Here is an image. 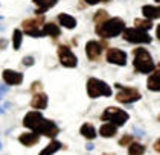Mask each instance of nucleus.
<instances>
[{
    "label": "nucleus",
    "instance_id": "f257e3e1",
    "mask_svg": "<svg viewBox=\"0 0 160 155\" xmlns=\"http://www.w3.org/2000/svg\"><path fill=\"white\" fill-rule=\"evenodd\" d=\"M123 29H125V22L122 18H119V17H108L105 22L96 24L95 32L102 40H110V38L121 35L123 32Z\"/></svg>",
    "mask_w": 160,
    "mask_h": 155
},
{
    "label": "nucleus",
    "instance_id": "f03ea898",
    "mask_svg": "<svg viewBox=\"0 0 160 155\" xmlns=\"http://www.w3.org/2000/svg\"><path fill=\"white\" fill-rule=\"evenodd\" d=\"M133 67H134L136 73H142V75H148L152 73L156 69V64L152 61L151 53L147 49L137 47L133 50Z\"/></svg>",
    "mask_w": 160,
    "mask_h": 155
},
{
    "label": "nucleus",
    "instance_id": "7ed1b4c3",
    "mask_svg": "<svg viewBox=\"0 0 160 155\" xmlns=\"http://www.w3.org/2000/svg\"><path fill=\"white\" fill-rule=\"evenodd\" d=\"M123 40L127 43H133V44H149L152 41V36L148 34V31L140 29V27H125L122 32Z\"/></svg>",
    "mask_w": 160,
    "mask_h": 155
},
{
    "label": "nucleus",
    "instance_id": "20e7f679",
    "mask_svg": "<svg viewBox=\"0 0 160 155\" xmlns=\"http://www.w3.org/2000/svg\"><path fill=\"white\" fill-rule=\"evenodd\" d=\"M130 119V114L127 111H123L118 107H108L104 109V113L101 114V120L102 122H111L114 123L118 128L123 126Z\"/></svg>",
    "mask_w": 160,
    "mask_h": 155
},
{
    "label": "nucleus",
    "instance_id": "39448f33",
    "mask_svg": "<svg viewBox=\"0 0 160 155\" xmlns=\"http://www.w3.org/2000/svg\"><path fill=\"white\" fill-rule=\"evenodd\" d=\"M114 87H116V90H118V93H116V100L118 102H121V104H127V105H130V104H134L137 100H140L142 99V94H140V91L134 88V87H125L122 84H114Z\"/></svg>",
    "mask_w": 160,
    "mask_h": 155
},
{
    "label": "nucleus",
    "instance_id": "423d86ee",
    "mask_svg": "<svg viewBox=\"0 0 160 155\" xmlns=\"http://www.w3.org/2000/svg\"><path fill=\"white\" fill-rule=\"evenodd\" d=\"M111 88L110 85L104 81H101L98 78H88L87 81V94L92 99H98L101 96H111Z\"/></svg>",
    "mask_w": 160,
    "mask_h": 155
},
{
    "label": "nucleus",
    "instance_id": "0eeeda50",
    "mask_svg": "<svg viewBox=\"0 0 160 155\" xmlns=\"http://www.w3.org/2000/svg\"><path fill=\"white\" fill-rule=\"evenodd\" d=\"M43 24H44V17L43 15H37L34 18H28L23 22L22 29L23 32L28 34L29 36L34 38H41L43 36Z\"/></svg>",
    "mask_w": 160,
    "mask_h": 155
},
{
    "label": "nucleus",
    "instance_id": "6e6552de",
    "mask_svg": "<svg viewBox=\"0 0 160 155\" xmlns=\"http://www.w3.org/2000/svg\"><path fill=\"white\" fill-rule=\"evenodd\" d=\"M57 52H58V60H60V62H61L62 67L75 69V67L78 65V58H76V55L72 52V49L69 47V46L61 44V46L58 47Z\"/></svg>",
    "mask_w": 160,
    "mask_h": 155
},
{
    "label": "nucleus",
    "instance_id": "1a4fd4ad",
    "mask_svg": "<svg viewBox=\"0 0 160 155\" xmlns=\"http://www.w3.org/2000/svg\"><path fill=\"white\" fill-rule=\"evenodd\" d=\"M35 132L40 134V135H44V137H49V138H55L60 132V128L57 126L55 122H52L49 119H43L40 122L37 128H35Z\"/></svg>",
    "mask_w": 160,
    "mask_h": 155
},
{
    "label": "nucleus",
    "instance_id": "9d476101",
    "mask_svg": "<svg viewBox=\"0 0 160 155\" xmlns=\"http://www.w3.org/2000/svg\"><path fill=\"white\" fill-rule=\"evenodd\" d=\"M104 50H105V43L104 41L90 40L86 44V53H87V58L90 61H98L102 56Z\"/></svg>",
    "mask_w": 160,
    "mask_h": 155
},
{
    "label": "nucleus",
    "instance_id": "9b49d317",
    "mask_svg": "<svg viewBox=\"0 0 160 155\" xmlns=\"http://www.w3.org/2000/svg\"><path fill=\"white\" fill-rule=\"evenodd\" d=\"M105 58H107V62H110V64H114V65H127V61H128V55H127V52H123L121 49L118 47H110L107 50V55H105Z\"/></svg>",
    "mask_w": 160,
    "mask_h": 155
},
{
    "label": "nucleus",
    "instance_id": "f8f14e48",
    "mask_svg": "<svg viewBox=\"0 0 160 155\" xmlns=\"http://www.w3.org/2000/svg\"><path fill=\"white\" fill-rule=\"evenodd\" d=\"M43 119H44V117L41 116V113H40L38 109L37 111H29L25 117H23V125H25L26 128H29L31 131H35V128L40 125V122Z\"/></svg>",
    "mask_w": 160,
    "mask_h": 155
},
{
    "label": "nucleus",
    "instance_id": "ddd939ff",
    "mask_svg": "<svg viewBox=\"0 0 160 155\" xmlns=\"http://www.w3.org/2000/svg\"><path fill=\"white\" fill-rule=\"evenodd\" d=\"M2 78H3L5 84H8V85H20L23 82V73L11 70V69H5L2 72Z\"/></svg>",
    "mask_w": 160,
    "mask_h": 155
},
{
    "label": "nucleus",
    "instance_id": "4468645a",
    "mask_svg": "<svg viewBox=\"0 0 160 155\" xmlns=\"http://www.w3.org/2000/svg\"><path fill=\"white\" fill-rule=\"evenodd\" d=\"M147 87L149 91H159L160 93V64L156 65L152 75L148 78L147 81Z\"/></svg>",
    "mask_w": 160,
    "mask_h": 155
},
{
    "label": "nucleus",
    "instance_id": "2eb2a0df",
    "mask_svg": "<svg viewBox=\"0 0 160 155\" xmlns=\"http://www.w3.org/2000/svg\"><path fill=\"white\" fill-rule=\"evenodd\" d=\"M18 142L23 146H26V148H31V146H34V144H37L40 142V134H37L35 131L23 132V134H20Z\"/></svg>",
    "mask_w": 160,
    "mask_h": 155
},
{
    "label": "nucleus",
    "instance_id": "dca6fc26",
    "mask_svg": "<svg viewBox=\"0 0 160 155\" xmlns=\"http://www.w3.org/2000/svg\"><path fill=\"white\" fill-rule=\"evenodd\" d=\"M32 2L37 6L35 15H43L46 11H49L50 8H53L58 3V0H32Z\"/></svg>",
    "mask_w": 160,
    "mask_h": 155
},
{
    "label": "nucleus",
    "instance_id": "f3484780",
    "mask_svg": "<svg viewBox=\"0 0 160 155\" xmlns=\"http://www.w3.org/2000/svg\"><path fill=\"white\" fill-rule=\"evenodd\" d=\"M31 107L34 108V109H46L48 108V96L44 94V93H41V91H38L34 94L32 97V100H31Z\"/></svg>",
    "mask_w": 160,
    "mask_h": 155
},
{
    "label": "nucleus",
    "instance_id": "a211bd4d",
    "mask_svg": "<svg viewBox=\"0 0 160 155\" xmlns=\"http://www.w3.org/2000/svg\"><path fill=\"white\" fill-rule=\"evenodd\" d=\"M99 134L104 137V138H111L118 134V126L111 122H105L104 125H101L99 128Z\"/></svg>",
    "mask_w": 160,
    "mask_h": 155
},
{
    "label": "nucleus",
    "instance_id": "6ab92c4d",
    "mask_svg": "<svg viewBox=\"0 0 160 155\" xmlns=\"http://www.w3.org/2000/svg\"><path fill=\"white\" fill-rule=\"evenodd\" d=\"M142 14L148 20H156L160 18V6H154V5H145L142 8Z\"/></svg>",
    "mask_w": 160,
    "mask_h": 155
},
{
    "label": "nucleus",
    "instance_id": "aec40b11",
    "mask_svg": "<svg viewBox=\"0 0 160 155\" xmlns=\"http://www.w3.org/2000/svg\"><path fill=\"white\" fill-rule=\"evenodd\" d=\"M43 35L58 38V36L61 35V31H60V27L55 23H44L43 24Z\"/></svg>",
    "mask_w": 160,
    "mask_h": 155
},
{
    "label": "nucleus",
    "instance_id": "412c9836",
    "mask_svg": "<svg viewBox=\"0 0 160 155\" xmlns=\"http://www.w3.org/2000/svg\"><path fill=\"white\" fill-rule=\"evenodd\" d=\"M58 22L61 26L67 27V29H75L76 27V18L69 15V14H60L58 15Z\"/></svg>",
    "mask_w": 160,
    "mask_h": 155
},
{
    "label": "nucleus",
    "instance_id": "4be33fe9",
    "mask_svg": "<svg viewBox=\"0 0 160 155\" xmlns=\"http://www.w3.org/2000/svg\"><path fill=\"white\" fill-rule=\"evenodd\" d=\"M61 148H62V144L60 143L58 140H52V142H50V143L48 144V146H46V148H44L38 155H53L55 152H58Z\"/></svg>",
    "mask_w": 160,
    "mask_h": 155
},
{
    "label": "nucleus",
    "instance_id": "5701e85b",
    "mask_svg": "<svg viewBox=\"0 0 160 155\" xmlns=\"http://www.w3.org/2000/svg\"><path fill=\"white\" fill-rule=\"evenodd\" d=\"M79 132L86 137L87 140H93V138L98 135V134H96V129H95V126H93L92 123H84V125L81 126Z\"/></svg>",
    "mask_w": 160,
    "mask_h": 155
},
{
    "label": "nucleus",
    "instance_id": "b1692460",
    "mask_svg": "<svg viewBox=\"0 0 160 155\" xmlns=\"http://www.w3.org/2000/svg\"><path fill=\"white\" fill-rule=\"evenodd\" d=\"M145 146L140 143H131L128 146V155H143L145 154Z\"/></svg>",
    "mask_w": 160,
    "mask_h": 155
},
{
    "label": "nucleus",
    "instance_id": "393cba45",
    "mask_svg": "<svg viewBox=\"0 0 160 155\" xmlns=\"http://www.w3.org/2000/svg\"><path fill=\"white\" fill-rule=\"evenodd\" d=\"M23 43V31L20 29H14V34H12V46L15 50H18L20 46Z\"/></svg>",
    "mask_w": 160,
    "mask_h": 155
},
{
    "label": "nucleus",
    "instance_id": "a878e982",
    "mask_svg": "<svg viewBox=\"0 0 160 155\" xmlns=\"http://www.w3.org/2000/svg\"><path fill=\"white\" fill-rule=\"evenodd\" d=\"M108 17H110V15H108V12L104 11V9H99V11L93 15V22H95L96 24H99V23H102V22H105Z\"/></svg>",
    "mask_w": 160,
    "mask_h": 155
},
{
    "label": "nucleus",
    "instance_id": "bb28decb",
    "mask_svg": "<svg viewBox=\"0 0 160 155\" xmlns=\"http://www.w3.org/2000/svg\"><path fill=\"white\" fill-rule=\"evenodd\" d=\"M136 26L137 27H140V29H145V31H149V29H152V23H151V20H142V18H136Z\"/></svg>",
    "mask_w": 160,
    "mask_h": 155
},
{
    "label": "nucleus",
    "instance_id": "cd10ccee",
    "mask_svg": "<svg viewBox=\"0 0 160 155\" xmlns=\"http://www.w3.org/2000/svg\"><path fill=\"white\" fill-rule=\"evenodd\" d=\"M131 143H133V135H131V134H125L122 138L119 140V144H121V146H130Z\"/></svg>",
    "mask_w": 160,
    "mask_h": 155
},
{
    "label": "nucleus",
    "instance_id": "c85d7f7f",
    "mask_svg": "<svg viewBox=\"0 0 160 155\" xmlns=\"http://www.w3.org/2000/svg\"><path fill=\"white\" fill-rule=\"evenodd\" d=\"M34 62H35L34 56H25V58H23V61H22V64H23V65H26V67L34 65Z\"/></svg>",
    "mask_w": 160,
    "mask_h": 155
},
{
    "label": "nucleus",
    "instance_id": "c756f323",
    "mask_svg": "<svg viewBox=\"0 0 160 155\" xmlns=\"http://www.w3.org/2000/svg\"><path fill=\"white\" fill-rule=\"evenodd\" d=\"M41 88H43V85H41V82H38V81L31 85V91H34V93H38V91H41Z\"/></svg>",
    "mask_w": 160,
    "mask_h": 155
},
{
    "label": "nucleus",
    "instance_id": "7c9ffc66",
    "mask_svg": "<svg viewBox=\"0 0 160 155\" xmlns=\"http://www.w3.org/2000/svg\"><path fill=\"white\" fill-rule=\"evenodd\" d=\"M87 5H98L101 2H104V3H107V2H111V0H84Z\"/></svg>",
    "mask_w": 160,
    "mask_h": 155
},
{
    "label": "nucleus",
    "instance_id": "2f4dec72",
    "mask_svg": "<svg viewBox=\"0 0 160 155\" xmlns=\"http://www.w3.org/2000/svg\"><path fill=\"white\" fill-rule=\"evenodd\" d=\"M5 93H8V87H6V85H2V84H0V99H2V96L5 94Z\"/></svg>",
    "mask_w": 160,
    "mask_h": 155
},
{
    "label": "nucleus",
    "instance_id": "473e14b6",
    "mask_svg": "<svg viewBox=\"0 0 160 155\" xmlns=\"http://www.w3.org/2000/svg\"><path fill=\"white\" fill-rule=\"evenodd\" d=\"M8 46V40H5V38H0V49L3 50V49H6Z\"/></svg>",
    "mask_w": 160,
    "mask_h": 155
},
{
    "label": "nucleus",
    "instance_id": "72a5a7b5",
    "mask_svg": "<svg viewBox=\"0 0 160 155\" xmlns=\"http://www.w3.org/2000/svg\"><path fill=\"white\" fill-rule=\"evenodd\" d=\"M154 151L160 154V138L159 140H156V143H154Z\"/></svg>",
    "mask_w": 160,
    "mask_h": 155
},
{
    "label": "nucleus",
    "instance_id": "f704fd0d",
    "mask_svg": "<svg viewBox=\"0 0 160 155\" xmlns=\"http://www.w3.org/2000/svg\"><path fill=\"white\" fill-rule=\"evenodd\" d=\"M156 36H157V38L160 40V24L157 26V27H156Z\"/></svg>",
    "mask_w": 160,
    "mask_h": 155
},
{
    "label": "nucleus",
    "instance_id": "c9c22d12",
    "mask_svg": "<svg viewBox=\"0 0 160 155\" xmlns=\"http://www.w3.org/2000/svg\"><path fill=\"white\" fill-rule=\"evenodd\" d=\"M86 149H87V151H92V149H93V144H92V143L86 144Z\"/></svg>",
    "mask_w": 160,
    "mask_h": 155
},
{
    "label": "nucleus",
    "instance_id": "e433bc0d",
    "mask_svg": "<svg viewBox=\"0 0 160 155\" xmlns=\"http://www.w3.org/2000/svg\"><path fill=\"white\" fill-rule=\"evenodd\" d=\"M102 155H116V154H102Z\"/></svg>",
    "mask_w": 160,
    "mask_h": 155
},
{
    "label": "nucleus",
    "instance_id": "4c0bfd02",
    "mask_svg": "<svg viewBox=\"0 0 160 155\" xmlns=\"http://www.w3.org/2000/svg\"><path fill=\"white\" fill-rule=\"evenodd\" d=\"M154 2H157V3H160V0H154Z\"/></svg>",
    "mask_w": 160,
    "mask_h": 155
},
{
    "label": "nucleus",
    "instance_id": "58836bf2",
    "mask_svg": "<svg viewBox=\"0 0 160 155\" xmlns=\"http://www.w3.org/2000/svg\"><path fill=\"white\" fill-rule=\"evenodd\" d=\"M159 122H160V114H159Z\"/></svg>",
    "mask_w": 160,
    "mask_h": 155
},
{
    "label": "nucleus",
    "instance_id": "ea45409f",
    "mask_svg": "<svg viewBox=\"0 0 160 155\" xmlns=\"http://www.w3.org/2000/svg\"><path fill=\"white\" fill-rule=\"evenodd\" d=\"M0 149H2V143H0Z\"/></svg>",
    "mask_w": 160,
    "mask_h": 155
}]
</instances>
